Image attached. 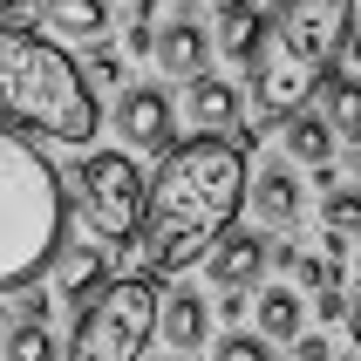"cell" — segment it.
<instances>
[{
    "instance_id": "cell-1",
    "label": "cell",
    "mask_w": 361,
    "mask_h": 361,
    "mask_svg": "<svg viewBox=\"0 0 361 361\" xmlns=\"http://www.w3.org/2000/svg\"><path fill=\"white\" fill-rule=\"evenodd\" d=\"M245 143L232 137H184L164 150V164L143 184V266L157 273H184L191 259H204L212 245L232 232L245 204Z\"/></svg>"
},
{
    "instance_id": "cell-9",
    "label": "cell",
    "mask_w": 361,
    "mask_h": 361,
    "mask_svg": "<svg viewBox=\"0 0 361 361\" xmlns=\"http://www.w3.org/2000/svg\"><path fill=\"white\" fill-rule=\"evenodd\" d=\"M204 259H212V280H219L225 293H245V286L266 273V239L259 232H225Z\"/></svg>"
},
{
    "instance_id": "cell-10",
    "label": "cell",
    "mask_w": 361,
    "mask_h": 361,
    "mask_svg": "<svg viewBox=\"0 0 361 361\" xmlns=\"http://www.w3.org/2000/svg\"><path fill=\"white\" fill-rule=\"evenodd\" d=\"M150 55H157L171 75H191V82H198V75H204V55H212V41H204V27H198V20H184V14H178L171 27H157Z\"/></svg>"
},
{
    "instance_id": "cell-21",
    "label": "cell",
    "mask_w": 361,
    "mask_h": 361,
    "mask_svg": "<svg viewBox=\"0 0 361 361\" xmlns=\"http://www.w3.org/2000/svg\"><path fill=\"white\" fill-rule=\"evenodd\" d=\"M7 361H55V334L48 327H7Z\"/></svg>"
},
{
    "instance_id": "cell-13",
    "label": "cell",
    "mask_w": 361,
    "mask_h": 361,
    "mask_svg": "<svg viewBox=\"0 0 361 361\" xmlns=\"http://www.w3.org/2000/svg\"><path fill=\"white\" fill-rule=\"evenodd\" d=\"M245 198L259 212L266 225H293L300 219V178L293 171H259V178H245Z\"/></svg>"
},
{
    "instance_id": "cell-12",
    "label": "cell",
    "mask_w": 361,
    "mask_h": 361,
    "mask_svg": "<svg viewBox=\"0 0 361 361\" xmlns=\"http://www.w3.org/2000/svg\"><path fill=\"white\" fill-rule=\"evenodd\" d=\"M157 334L178 355H191V348H204V334H212V314H204L198 293H171V300H157Z\"/></svg>"
},
{
    "instance_id": "cell-17",
    "label": "cell",
    "mask_w": 361,
    "mask_h": 361,
    "mask_svg": "<svg viewBox=\"0 0 361 361\" xmlns=\"http://www.w3.org/2000/svg\"><path fill=\"white\" fill-rule=\"evenodd\" d=\"M321 123L334 130V143L341 137L361 143V82L355 75H327L321 82Z\"/></svg>"
},
{
    "instance_id": "cell-5",
    "label": "cell",
    "mask_w": 361,
    "mask_h": 361,
    "mask_svg": "<svg viewBox=\"0 0 361 361\" xmlns=\"http://www.w3.org/2000/svg\"><path fill=\"white\" fill-rule=\"evenodd\" d=\"M75 191H82L89 225H96L102 239H116V252L137 239V225H143V171L123 157V150H89L82 171H75Z\"/></svg>"
},
{
    "instance_id": "cell-29",
    "label": "cell",
    "mask_w": 361,
    "mask_h": 361,
    "mask_svg": "<svg viewBox=\"0 0 361 361\" xmlns=\"http://www.w3.org/2000/svg\"><path fill=\"white\" fill-rule=\"evenodd\" d=\"M232 7H252V0H219V14H232Z\"/></svg>"
},
{
    "instance_id": "cell-6",
    "label": "cell",
    "mask_w": 361,
    "mask_h": 361,
    "mask_svg": "<svg viewBox=\"0 0 361 361\" xmlns=\"http://www.w3.org/2000/svg\"><path fill=\"white\" fill-rule=\"evenodd\" d=\"M348 27H355V0H286L280 20H273V41L300 68L334 75V55L348 48Z\"/></svg>"
},
{
    "instance_id": "cell-22",
    "label": "cell",
    "mask_w": 361,
    "mask_h": 361,
    "mask_svg": "<svg viewBox=\"0 0 361 361\" xmlns=\"http://www.w3.org/2000/svg\"><path fill=\"white\" fill-rule=\"evenodd\" d=\"M212 361H273V348H266L259 334H225Z\"/></svg>"
},
{
    "instance_id": "cell-3",
    "label": "cell",
    "mask_w": 361,
    "mask_h": 361,
    "mask_svg": "<svg viewBox=\"0 0 361 361\" xmlns=\"http://www.w3.org/2000/svg\"><path fill=\"white\" fill-rule=\"evenodd\" d=\"M61 232H68V191L55 164L0 123V293L35 286L55 266Z\"/></svg>"
},
{
    "instance_id": "cell-25",
    "label": "cell",
    "mask_w": 361,
    "mask_h": 361,
    "mask_svg": "<svg viewBox=\"0 0 361 361\" xmlns=\"http://www.w3.org/2000/svg\"><path fill=\"white\" fill-rule=\"evenodd\" d=\"M293 355H300V361H334V348H327L321 334H300V341H293Z\"/></svg>"
},
{
    "instance_id": "cell-14",
    "label": "cell",
    "mask_w": 361,
    "mask_h": 361,
    "mask_svg": "<svg viewBox=\"0 0 361 361\" xmlns=\"http://www.w3.org/2000/svg\"><path fill=\"white\" fill-rule=\"evenodd\" d=\"M252 321H259V341H266V348H273V341H300L307 307H300V293H293V286H266L259 307H252Z\"/></svg>"
},
{
    "instance_id": "cell-26",
    "label": "cell",
    "mask_w": 361,
    "mask_h": 361,
    "mask_svg": "<svg viewBox=\"0 0 361 361\" xmlns=\"http://www.w3.org/2000/svg\"><path fill=\"white\" fill-rule=\"evenodd\" d=\"M321 321H348V300H341V293H334V286H327V293H321Z\"/></svg>"
},
{
    "instance_id": "cell-28",
    "label": "cell",
    "mask_w": 361,
    "mask_h": 361,
    "mask_svg": "<svg viewBox=\"0 0 361 361\" xmlns=\"http://www.w3.org/2000/svg\"><path fill=\"white\" fill-rule=\"evenodd\" d=\"M348 48H355V61H361V7H355V27H348Z\"/></svg>"
},
{
    "instance_id": "cell-7",
    "label": "cell",
    "mask_w": 361,
    "mask_h": 361,
    "mask_svg": "<svg viewBox=\"0 0 361 361\" xmlns=\"http://www.w3.org/2000/svg\"><path fill=\"white\" fill-rule=\"evenodd\" d=\"M321 82H327V75H314V68H300V61L286 55L280 41L266 35L259 61H252V102H259L266 116H300V109H307V96H314Z\"/></svg>"
},
{
    "instance_id": "cell-11",
    "label": "cell",
    "mask_w": 361,
    "mask_h": 361,
    "mask_svg": "<svg viewBox=\"0 0 361 361\" xmlns=\"http://www.w3.org/2000/svg\"><path fill=\"white\" fill-rule=\"evenodd\" d=\"M184 109H191V123H198V137H225V130L239 123V89H232L225 75H198L191 96H184Z\"/></svg>"
},
{
    "instance_id": "cell-27",
    "label": "cell",
    "mask_w": 361,
    "mask_h": 361,
    "mask_svg": "<svg viewBox=\"0 0 361 361\" xmlns=\"http://www.w3.org/2000/svg\"><path fill=\"white\" fill-rule=\"evenodd\" d=\"M348 334H355V341H361V293H355V300H348Z\"/></svg>"
},
{
    "instance_id": "cell-30",
    "label": "cell",
    "mask_w": 361,
    "mask_h": 361,
    "mask_svg": "<svg viewBox=\"0 0 361 361\" xmlns=\"http://www.w3.org/2000/svg\"><path fill=\"white\" fill-rule=\"evenodd\" d=\"M164 7H191V0H164Z\"/></svg>"
},
{
    "instance_id": "cell-2",
    "label": "cell",
    "mask_w": 361,
    "mask_h": 361,
    "mask_svg": "<svg viewBox=\"0 0 361 361\" xmlns=\"http://www.w3.org/2000/svg\"><path fill=\"white\" fill-rule=\"evenodd\" d=\"M0 123L7 130H27V137H48V143H96V89L82 75V61L48 35H0Z\"/></svg>"
},
{
    "instance_id": "cell-19",
    "label": "cell",
    "mask_w": 361,
    "mask_h": 361,
    "mask_svg": "<svg viewBox=\"0 0 361 361\" xmlns=\"http://www.w3.org/2000/svg\"><path fill=\"white\" fill-rule=\"evenodd\" d=\"M286 157H300L321 171L327 157H334V130H327L321 116H286Z\"/></svg>"
},
{
    "instance_id": "cell-15",
    "label": "cell",
    "mask_w": 361,
    "mask_h": 361,
    "mask_svg": "<svg viewBox=\"0 0 361 361\" xmlns=\"http://www.w3.org/2000/svg\"><path fill=\"white\" fill-rule=\"evenodd\" d=\"M41 14H48L55 41H102L109 35V7L102 0H41Z\"/></svg>"
},
{
    "instance_id": "cell-16",
    "label": "cell",
    "mask_w": 361,
    "mask_h": 361,
    "mask_svg": "<svg viewBox=\"0 0 361 361\" xmlns=\"http://www.w3.org/2000/svg\"><path fill=\"white\" fill-rule=\"evenodd\" d=\"M266 35H273V20L259 14V7H232V14H219V41H225V61H259Z\"/></svg>"
},
{
    "instance_id": "cell-18",
    "label": "cell",
    "mask_w": 361,
    "mask_h": 361,
    "mask_svg": "<svg viewBox=\"0 0 361 361\" xmlns=\"http://www.w3.org/2000/svg\"><path fill=\"white\" fill-rule=\"evenodd\" d=\"M96 280H109V259L102 252H82V245H61L55 252V286L75 300V293H89Z\"/></svg>"
},
{
    "instance_id": "cell-8",
    "label": "cell",
    "mask_w": 361,
    "mask_h": 361,
    "mask_svg": "<svg viewBox=\"0 0 361 361\" xmlns=\"http://www.w3.org/2000/svg\"><path fill=\"white\" fill-rule=\"evenodd\" d=\"M116 130H123V143H137V150H171L178 143V116H171V96L164 89H123V102H116Z\"/></svg>"
},
{
    "instance_id": "cell-23",
    "label": "cell",
    "mask_w": 361,
    "mask_h": 361,
    "mask_svg": "<svg viewBox=\"0 0 361 361\" xmlns=\"http://www.w3.org/2000/svg\"><path fill=\"white\" fill-rule=\"evenodd\" d=\"M35 14H41V0H0V35H27Z\"/></svg>"
},
{
    "instance_id": "cell-24",
    "label": "cell",
    "mask_w": 361,
    "mask_h": 361,
    "mask_svg": "<svg viewBox=\"0 0 361 361\" xmlns=\"http://www.w3.org/2000/svg\"><path fill=\"white\" fill-rule=\"evenodd\" d=\"M123 68H130V61H123L116 48H96V55H89V75L96 82H123Z\"/></svg>"
},
{
    "instance_id": "cell-20",
    "label": "cell",
    "mask_w": 361,
    "mask_h": 361,
    "mask_svg": "<svg viewBox=\"0 0 361 361\" xmlns=\"http://www.w3.org/2000/svg\"><path fill=\"white\" fill-rule=\"evenodd\" d=\"M321 219H327L334 239H361V191H327Z\"/></svg>"
},
{
    "instance_id": "cell-4",
    "label": "cell",
    "mask_w": 361,
    "mask_h": 361,
    "mask_svg": "<svg viewBox=\"0 0 361 361\" xmlns=\"http://www.w3.org/2000/svg\"><path fill=\"white\" fill-rule=\"evenodd\" d=\"M150 334H157V286L150 273H130L89 300V314L68 334V361H143Z\"/></svg>"
}]
</instances>
